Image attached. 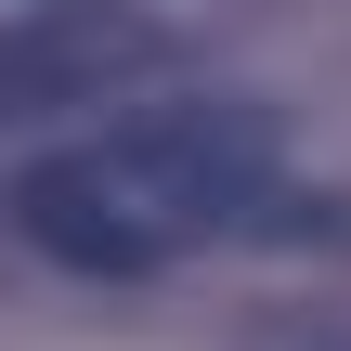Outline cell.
I'll return each mask as SVG.
<instances>
[{"label":"cell","instance_id":"6da1fadb","mask_svg":"<svg viewBox=\"0 0 351 351\" xmlns=\"http://www.w3.org/2000/svg\"><path fill=\"white\" fill-rule=\"evenodd\" d=\"M261 182H274V117L247 91H208V104H156V117H130L104 143L39 156L13 182V221L65 274H156L169 247L261 208Z\"/></svg>","mask_w":351,"mask_h":351},{"label":"cell","instance_id":"7a4b0ae2","mask_svg":"<svg viewBox=\"0 0 351 351\" xmlns=\"http://www.w3.org/2000/svg\"><path fill=\"white\" fill-rule=\"evenodd\" d=\"M156 52H169V39H156V13H130V0H39V13L0 26V117L104 104V91L143 78Z\"/></svg>","mask_w":351,"mask_h":351}]
</instances>
